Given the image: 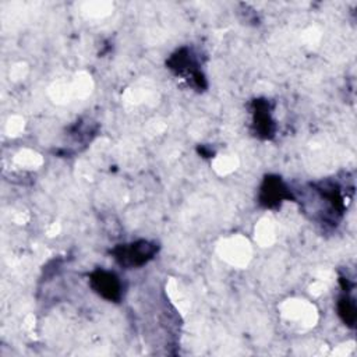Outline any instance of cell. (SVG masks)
I'll return each mask as SVG.
<instances>
[{
  "mask_svg": "<svg viewBox=\"0 0 357 357\" xmlns=\"http://www.w3.org/2000/svg\"><path fill=\"white\" fill-rule=\"evenodd\" d=\"M89 286L99 297L110 303H119L123 297V283L112 271L95 269L89 275Z\"/></svg>",
  "mask_w": 357,
  "mask_h": 357,
  "instance_id": "277c9868",
  "label": "cell"
},
{
  "mask_svg": "<svg viewBox=\"0 0 357 357\" xmlns=\"http://www.w3.org/2000/svg\"><path fill=\"white\" fill-rule=\"evenodd\" d=\"M169 70L177 75H184L188 82L198 91H204L208 84L204 73L198 67L197 54L187 46L177 49L166 61Z\"/></svg>",
  "mask_w": 357,
  "mask_h": 357,
  "instance_id": "7a4b0ae2",
  "label": "cell"
},
{
  "mask_svg": "<svg viewBox=\"0 0 357 357\" xmlns=\"http://www.w3.org/2000/svg\"><path fill=\"white\" fill-rule=\"evenodd\" d=\"M290 199H294V195L282 177L276 174L265 176L258 194V202L261 206L266 209H276L282 205V202Z\"/></svg>",
  "mask_w": 357,
  "mask_h": 357,
  "instance_id": "3957f363",
  "label": "cell"
},
{
  "mask_svg": "<svg viewBox=\"0 0 357 357\" xmlns=\"http://www.w3.org/2000/svg\"><path fill=\"white\" fill-rule=\"evenodd\" d=\"M346 294H343L339 301H337V315L340 317V319L344 322V325L354 328L356 324V303L354 298L349 296L347 291H344Z\"/></svg>",
  "mask_w": 357,
  "mask_h": 357,
  "instance_id": "8992f818",
  "label": "cell"
},
{
  "mask_svg": "<svg viewBox=\"0 0 357 357\" xmlns=\"http://www.w3.org/2000/svg\"><path fill=\"white\" fill-rule=\"evenodd\" d=\"M159 245L149 240H137L127 244H119L110 250L114 261L126 269L141 268L156 255Z\"/></svg>",
  "mask_w": 357,
  "mask_h": 357,
  "instance_id": "6da1fadb",
  "label": "cell"
},
{
  "mask_svg": "<svg viewBox=\"0 0 357 357\" xmlns=\"http://www.w3.org/2000/svg\"><path fill=\"white\" fill-rule=\"evenodd\" d=\"M252 130L261 139H271L276 131V123L272 117V106L268 99L258 98L252 100Z\"/></svg>",
  "mask_w": 357,
  "mask_h": 357,
  "instance_id": "5b68a950",
  "label": "cell"
}]
</instances>
